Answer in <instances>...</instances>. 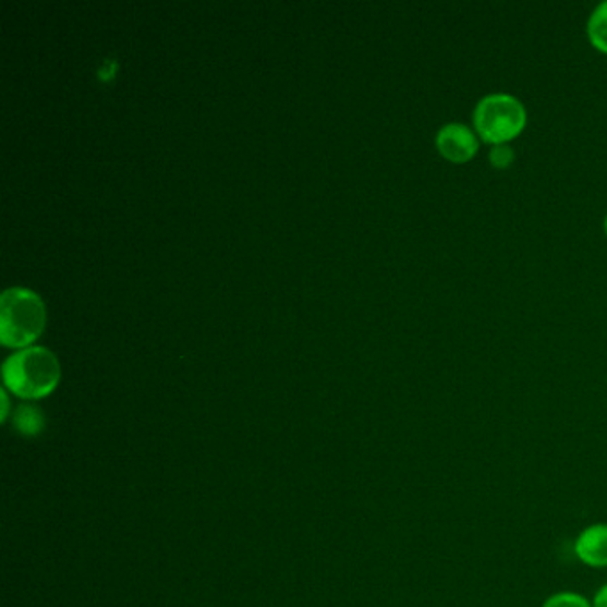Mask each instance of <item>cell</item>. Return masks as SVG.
Instances as JSON below:
<instances>
[{"instance_id": "8992f818", "label": "cell", "mask_w": 607, "mask_h": 607, "mask_svg": "<svg viewBox=\"0 0 607 607\" xmlns=\"http://www.w3.org/2000/svg\"><path fill=\"white\" fill-rule=\"evenodd\" d=\"M586 36L593 49L607 56V0L595 5L586 22Z\"/></svg>"}, {"instance_id": "3957f363", "label": "cell", "mask_w": 607, "mask_h": 607, "mask_svg": "<svg viewBox=\"0 0 607 607\" xmlns=\"http://www.w3.org/2000/svg\"><path fill=\"white\" fill-rule=\"evenodd\" d=\"M527 126V109L511 93H488L472 111V129L488 146L510 145Z\"/></svg>"}, {"instance_id": "7a4b0ae2", "label": "cell", "mask_w": 607, "mask_h": 607, "mask_svg": "<svg viewBox=\"0 0 607 607\" xmlns=\"http://www.w3.org/2000/svg\"><path fill=\"white\" fill-rule=\"evenodd\" d=\"M47 308L41 298L25 287H11L0 298V342L5 348H29L45 330Z\"/></svg>"}, {"instance_id": "7c38bea8", "label": "cell", "mask_w": 607, "mask_h": 607, "mask_svg": "<svg viewBox=\"0 0 607 607\" xmlns=\"http://www.w3.org/2000/svg\"><path fill=\"white\" fill-rule=\"evenodd\" d=\"M604 232H606L607 235V215H606V219H604Z\"/></svg>"}, {"instance_id": "9c48e42d", "label": "cell", "mask_w": 607, "mask_h": 607, "mask_svg": "<svg viewBox=\"0 0 607 607\" xmlns=\"http://www.w3.org/2000/svg\"><path fill=\"white\" fill-rule=\"evenodd\" d=\"M515 159V148L511 145L490 146V151H488V162L497 171L510 170Z\"/></svg>"}, {"instance_id": "6da1fadb", "label": "cell", "mask_w": 607, "mask_h": 607, "mask_svg": "<svg viewBox=\"0 0 607 607\" xmlns=\"http://www.w3.org/2000/svg\"><path fill=\"white\" fill-rule=\"evenodd\" d=\"M5 390L16 398L44 399L54 392L61 381L58 356L44 345H29L16 351L2 365Z\"/></svg>"}, {"instance_id": "30bf717a", "label": "cell", "mask_w": 607, "mask_h": 607, "mask_svg": "<svg viewBox=\"0 0 607 607\" xmlns=\"http://www.w3.org/2000/svg\"><path fill=\"white\" fill-rule=\"evenodd\" d=\"M592 607H607V583L598 586L597 592L593 593Z\"/></svg>"}, {"instance_id": "ba28073f", "label": "cell", "mask_w": 607, "mask_h": 607, "mask_svg": "<svg viewBox=\"0 0 607 607\" xmlns=\"http://www.w3.org/2000/svg\"><path fill=\"white\" fill-rule=\"evenodd\" d=\"M539 607H592V598L573 590L550 593Z\"/></svg>"}, {"instance_id": "52a82bcc", "label": "cell", "mask_w": 607, "mask_h": 607, "mask_svg": "<svg viewBox=\"0 0 607 607\" xmlns=\"http://www.w3.org/2000/svg\"><path fill=\"white\" fill-rule=\"evenodd\" d=\"M45 426L44 413L36 406L24 404L15 413V428L25 437H35Z\"/></svg>"}, {"instance_id": "277c9868", "label": "cell", "mask_w": 607, "mask_h": 607, "mask_svg": "<svg viewBox=\"0 0 607 607\" xmlns=\"http://www.w3.org/2000/svg\"><path fill=\"white\" fill-rule=\"evenodd\" d=\"M438 154L452 165H466L479 151L482 139L471 125L460 122H449L440 126L435 136Z\"/></svg>"}, {"instance_id": "5b68a950", "label": "cell", "mask_w": 607, "mask_h": 607, "mask_svg": "<svg viewBox=\"0 0 607 607\" xmlns=\"http://www.w3.org/2000/svg\"><path fill=\"white\" fill-rule=\"evenodd\" d=\"M573 554L586 569L607 570L606 522H595L579 531L573 539Z\"/></svg>"}, {"instance_id": "8fae6325", "label": "cell", "mask_w": 607, "mask_h": 607, "mask_svg": "<svg viewBox=\"0 0 607 607\" xmlns=\"http://www.w3.org/2000/svg\"><path fill=\"white\" fill-rule=\"evenodd\" d=\"M0 396H2V415H0V418H2V423H5L8 413H10V399H8V390L2 389Z\"/></svg>"}]
</instances>
